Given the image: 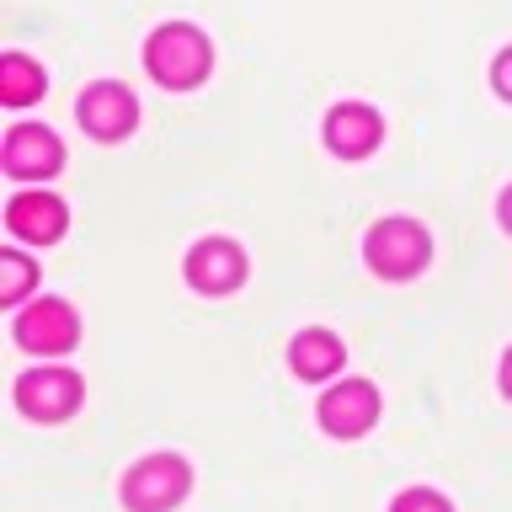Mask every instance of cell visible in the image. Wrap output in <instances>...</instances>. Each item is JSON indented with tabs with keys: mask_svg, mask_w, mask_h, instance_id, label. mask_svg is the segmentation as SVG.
I'll use <instances>...</instances> for the list:
<instances>
[{
	"mask_svg": "<svg viewBox=\"0 0 512 512\" xmlns=\"http://www.w3.org/2000/svg\"><path fill=\"white\" fill-rule=\"evenodd\" d=\"M144 70L166 91H192L214 70V43L192 22H160L150 32V43H144Z\"/></svg>",
	"mask_w": 512,
	"mask_h": 512,
	"instance_id": "1",
	"label": "cell"
},
{
	"mask_svg": "<svg viewBox=\"0 0 512 512\" xmlns=\"http://www.w3.org/2000/svg\"><path fill=\"white\" fill-rule=\"evenodd\" d=\"M363 262H368V272H374V278H384V283L416 278V272L432 262V235H427V224H422V219H406V214H390V219L368 224V235H363Z\"/></svg>",
	"mask_w": 512,
	"mask_h": 512,
	"instance_id": "2",
	"label": "cell"
},
{
	"mask_svg": "<svg viewBox=\"0 0 512 512\" xmlns=\"http://www.w3.org/2000/svg\"><path fill=\"white\" fill-rule=\"evenodd\" d=\"M187 491H192V464L182 454H150L123 475L128 512H171Z\"/></svg>",
	"mask_w": 512,
	"mask_h": 512,
	"instance_id": "3",
	"label": "cell"
},
{
	"mask_svg": "<svg viewBox=\"0 0 512 512\" xmlns=\"http://www.w3.org/2000/svg\"><path fill=\"white\" fill-rule=\"evenodd\" d=\"M80 400H86V384L70 368H27L16 379V411L32 422H64L80 411Z\"/></svg>",
	"mask_w": 512,
	"mask_h": 512,
	"instance_id": "4",
	"label": "cell"
},
{
	"mask_svg": "<svg viewBox=\"0 0 512 512\" xmlns=\"http://www.w3.org/2000/svg\"><path fill=\"white\" fill-rule=\"evenodd\" d=\"M80 342V315L70 299H32L16 315V347L38 352V358H59Z\"/></svg>",
	"mask_w": 512,
	"mask_h": 512,
	"instance_id": "5",
	"label": "cell"
},
{
	"mask_svg": "<svg viewBox=\"0 0 512 512\" xmlns=\"http://www.w3.org/2000/svg\"><path fill=\"white\" fill-rule=\"evenodd\" d=\"M75 118H80V128H86L91 139L118 144V139H128L139 128V102H134L128 86H118V80H96V86L80 91Z\"/></svg>",
	"mask_w": 512,
	"mask_h": 512,
	"instance_id": "6",
	"label": "cell"
},
{
	"mask_svg": "<svg viewBox=\"0 0 512 512\" xmlns=\"http://www.w3.org/2000/svg\"><path fill=\"white\" fill-rule=\"evenodd\" d=\"M187 283L198 294H235L246 283V251L235 246L230 235H203L198 246L187 251Z\"/></svg>",
	"mask_w": 512,
	"mask_h": 512,
	"instance_id": "7",
	"label": "cell"
},
{
	"mask_svg": "<svg viewBox=\"0 0 512 512\" xmlns=\"http://www.w3.org/2000/svg\"><path fill=\"white\" fill-rule=\"evenodd\" d=\"M320 427L331 432V438H363L368 427L379 422V390L368 379H342L331 384L326 395H320Z\"/></svg>",
	"mask_w": 512,
	"mask_h": 512,
	"instance_id": "8",
	"label": "cell"
},
{
	"mask_svg": "<svg viewBox=\"0 0 512 512\" xmlns=\"http://www.w3.org/2000/svg\"><path fill=\"white\" fill-rule=\"evenodd\" d=\"M320 134H326L331 155L363 160L384 144V118H379V107H368V102H336L326 112V123H320Z\"/></svg>",
	"mask_w": 512,
	"mask_h": 512,
	"instance_id": "9",
	"label": "cell"
},
{
	"mask_svg": "<svg viewBox=\"0 0 512 512\" xmlns=\"http://www.w3.org/2000/svg\"><path fill=\"white\" fill-rule=\"evenodd\" d=\"M64 166V144L54 128L43 123H22L6 134V176L16 182H43V176H54Z\"/></svg>",
	"mask_w": 512,
	"mask_h": 512,
	"instance_id": "10",
	"label": "cell"
},
{
	"mask_svg": "<svg viewBox=\"0 0 512 512\" xmlns=\"http://www.w3.org/2000/svg\"><path fill=\"white\" fill-rule=\"evenodd\" d=\"M6 230L27 246H54V240L70 230V208H64L54 192H16L6 203Z\"/></svg>",
	"mask_w": 512,
	"mask_h": 512,
	"instance_id": "11",
	"label": "cell"
},
{
	"mask_svg": "<svg viewBox=\"0 0 512 512\" xmlns=\"http://www.w3.org/2000/svg\"><path fill=\"white\" fill-rule=\"evenodd\" d=\"M342 363H347V347H342V336L326 331V326H310V331H299L294 342H288V368H294L299 379H331V374H342Z\"/></svg>",
	"mask_w": 512,
	"mask_h": 512,
	"instance_id": "12",
	"label": "cell"
},
{
	"mask_svg": "<svg viewBox=\"0 0 512 512\" xmlns=\"http://www.w3.org/2000/svg\"><path fill=\"white\" fill-rule=\"evenodd\" d=\"M43 96V64L27 54H6L0 59V102L6 107H27Z\"/></svg>",
	"mask_w": 512,
	"mask_h": 512,
	"instance_id": "13",
	"label": "cell"
},
{
	"mask_svg": "<svg viewBox=\"0 0 512 512\" xmlns=\"http://www.w3.org/2000/svg\"><path fill=\"white\" fill-rule=\"evenodd\" d=\"M32 288H38V262L6 246V262H0V304L11 310V304H22L32 294Z\"/></svg>",
	"mask_w": 512,
	"mask_h": 512,
	"instance_id": "14",
	"label": "cell"
},
{
	"mask_svg": "<svg viewBox=\"0 0 512 512\" xmlns=\"http://www.w3.org/2000/svg\"><path fill=\"white\" fill-rule=\"evenodd\" d=\"M390 512H454V507H448L438 491H427V486H411V491H400L395 502H390Z\"/></svg>",
	"mask_w": 512,
	"mask_h": 512,
	"instance_id": "15",
	"label": "cell"
},
{
	"mask_svg": "<svg viewBox=\"0 0 512 512\" xmlns=\"http://www.w3.org/2000/svg\"><path fill=\"white\" fill-rule=\"evenodd\" d=\"M491 86H496V96H502V102H512V48H502V54H496Z\"/></svg>",
	"mask_w": 512,
	"mask_h": 512,
	"instance_id": "16",
	"label": "cell"
},
{
	"mask_svg": "<svg viewBox=\"0 0 512 512\" xmlns=\"http://www.w3.org/2000/svg\"><path fill=\"white\" fill-rule=\"evenodd\" d=\"M496 214H502V230L512 235V187L502 192V198H496Z\"/></svg>",
	"mask_w": 512,
	"mask_h": 512,
	"instance_id": "17",
	"label": "cell"
},
{
	"mask_svg": "<svg viewBox=\"0 0 512 512\" xmlns=\"http://www.w3.org/2000/svg\"><path fill=\"white\" fill-rule=\"evenodd\" d=\"M502 395L512 400V347H507V358H502Z\"/></svg>",
	"mask_w": 512,
	"mask_h": 512,
	"instance_id": "18",
	"label": "cell"
}]
</instances>
